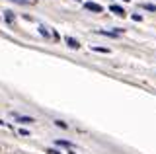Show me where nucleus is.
<instances>
[{
	"label": "nucleus",
	"instance_id": "nucleus-12",
	"mask_svg": "<svg viewBox=\"0 0 156 154\" xmlns=\"http://www.w3.org/2000/svg\"><path fill=\"white\" fill-rule=\"evenodd\" d=\"M18 2H26V4H33V0H18Z\"/></svg>",
	"mask_w": 156,
	"mask_h": 154
},
{
	"label": "nucleus",
	"instance_id": "nucleus-11",
	"mask_svg": "<svg viewBox=\"0 0 156 154\" xmlns=\"http://www.w3.org/2000/svg\"><path fill=\"white\" fill-rule=\"evenodd\" d=\"M47 154H61V152H57V150H53V148H49V150H47Z\"/></svg>",
	"mask_w": 156,
	"mask_h": 154
},
{
	"label": "nucleus",
	"instance_id": "nucleus-1",
	"mask_svg": "<svg viewBox=\"0 0 156 154\" xmlns=\"http://www.w3.org/2000/svg\"><path fill=\"white\" fill-rule=\"evenodd\" d=\"M84 8L90 10V12H98V14H101V10H104V8H101L100 4H96V2H84Z\"/></svg>",
	"mask_w": 156,
	"mask_h": 154
},
{
	"label": "nucleus",
	"instance_id": "nucleus-6",
	"mask_svg": "<svg viewBox=\"0 0 156 154\" xmlns=\"http://www.w3.org/2000/svg\"><path fill=\"white\" fill-rule=\"evenodd\" d=\"M16 121L18 123H33L31 117H20V115H16Z\"/></svg>",
	"mask_w": 156,
	"mask_h": 154
},
{
	"label": "nucleus",
	"instance_id": "nucleus-3",
	"mask_svg": "<svg viewBox=\"0 0 156 154\" xmlns=\"http://www.w3.org/2000/svg\"><path fill=\"white\" fill-rule=\"evenodd\" d=\"M65 41H66V45L70 47V49H78V47H80V43H78L74 37H68V35H66V39H65Z\"/></svg>",
	"mask_w": 156,
	"mask_h": 154
},
{
	"label": "nucleus",
	"instance_id": "nucleus-13",
	"mask_svg": "<svg viewBox=\"0 0 156 154\" xmlns=\"http://www.w3.org/2000/svg\"><path fill=\"white\" fill-rule=\"evenodd\" d=\"M125 2H129V0H125Z\"/></svg>",
	"mask_w": 156,
	"mask_h": 154
},
{
	"label": "nucleus",
	"instance_id": "nucleus-9",
	"mask_svg": "<svg viewBox=\"0 0 156 154\" xmlns=\"http://www.w3.org/2000/svg\"><path fill=\"white\" fill-rule=\"evenodd\" d=\"M94 51H100V53H107V49H104V47H94Z\"/></svg>",
	"mask_w": 156,
	"mask_h": 154
},
{
	"label": "nucleus",
	"instance_id": "nucleus-8",
	"mask_svg": "<svg viewBox=\"0 0 156 154\" xmlns=\"http://www.w3.org/2000/svg\"><path fill=\"white\" fill-rule=\"evenodd\" d=\"M57 144H61V146H66V148H74V144L68 142V141H57Z\"/></svg>",
	"mask_w": 156,
	"mask_h": 154
},
{
	"label": "nucleus",
	"instance_id": "nucleus-10",
	"mask_svg": "<svg viewBox=\"0 0 156 154\" xmlns=\"http://www.w3.org/2000/svg\"><path fill=\"white\" fill-rule=\"evenodd\" d=\"M55 123H57V125H58V127H61V129H66V125L62 123V121H55Z\"/></svg>",
	"mask_w": 156,
	"mask_h": 154
},
{
	"label": "nucleus",
	"instance_id": "nucleus-4",
	"mask_svg": "<svg viewBox=\"0 0 156 154\" xmlns=\"http://www.w3.org/2000/svg\"><path fill=\"white\" fill-rule=\"evenodd\" d=\"M109 10L113 12V14H117V16H125V10H123L121 6H115V4H111V6H109Z\"/></svg>",
	"mask_w": 156,
	"mask_h": 154
},
{
	"label": "nucleus",
	"instance_id": "nucleus-5",
	"mask_svg": "<svg viewBox=\"0 0 156 154\" xmlns=\"http://www.w3.org/2000/svg\"><path fill=\"white\" fill-rule=\"evenodd\" d=\"M98 33L107 35V37H117V35H119V31H105V30H98Z\"/></svg>",
	"mask_w": 156,
	"mask_h": 154
},
{
	"label": "nucleus",
	"instance_id": "nucleus-7",
	"mask_svg": "<svg viewBox=\"0 0 156 154\" xmlns=\"http://www.w3.org/2000/svg\"><path fill=\"white\" fill-rule=\"evenodd\" d=\"M4 20H6L8 23H14V14L12 12H6V14H4Z\"/></svg>",
	"mask_w": 156,
	"mask_h": 154
},
{
	"label": "nucleus",
	"instance_id": "nucleus-2",
	"mask_svg": "<svg viewBox=\"0 0 156 154\" xmlns=\"http://www.w3.org/2000/svg\"><path fill=\"white\" fill-rule=\"evenodd\" d=\"M39 33H41V35H45V37H53V39H58L57 33H49L45 26H39Z\"/></svg>",
	"mask_w": 156,
	"mask_h": 154
}]
</instances>
